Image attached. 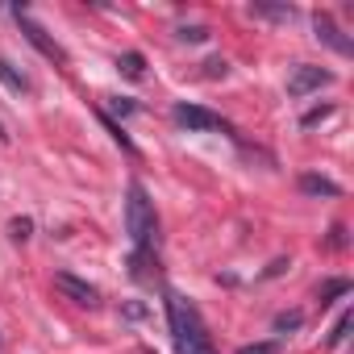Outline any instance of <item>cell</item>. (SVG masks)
<instances>
[{"label": "cell", "instance_id": "6da1fadb", "mask_svg": "<svg viewBox=\"0 0 354 354\" xmlns=\"http://www.w3.org/2000/svg\"><path fill=\"white\" fill-rule=\"evenodd\" d=\"M167 304V321H171V342H175V354H217L213 350V337L196 313L192 300H184L180 292H167L162 296Z\"/></svg>", "mask_w": 354, "mask_h": 354}, {"label": "cell", "instance_id": "7a4b0ae2", "mask_svg": "<svg viewBox=\"0 0 354 354\" xmlns=\"http://www.w3.org/2000/svg\"><path fill=\"white\" fill-rule=\"evenodd\" d=\"M125 234L133 242V254H150L158 242V217H154V201L146 196V188L133 180L129 184V201H125Z\"/></svg>", "mask_w": 354, "mask_h": 354}, {"label": "cell", "instance_id": "3957f363", "mask_svg": "<svg viewBox=\"0 0 354 354\" xmlns=\"http://www.w3.org/2000/svg\"><path fill=\"white\" fill-rule=\"evenodd\" d=\"M171 117H175V125H184V129H192V133H217V129H230L213 109H205V104H188V100L175 104Z\"/></svg>", "mask_w": 354, "mask_h": 354}, {"label": "cell", "instance_id": "277c9868", "mask_svg": "<svg viewBox=\"0 0 354 354\" xmlns=\"http://www.w3.org/2000/svg\"><path fill=\"white\" fill-rule=\"evenodd\" d=\"M325 84H333V71L313 67V63H300V67L288 75V96H308V92H321Z\"/></svg>", "mask_w": 354, "mask_h": 354}, {"label": "cell", "instance_id": "5b68a950", "mask_svg": "<svg viewBox=\"0 0 354 354\" xmlns=\"http://www.w3.org/2000/svg\"><path fill=\"white\" fill-rule=\"evenodd\" d=\"M13 17H17V26H21V34H26V38H30V42H34V46H38V50L46 55V59H55V63H67V55H63V46H59V42H50V38H46V30H42V26H38V21L30 17V13H21V9H17Z\"/></svg>", "mask_w": 354, "mask_h": 354}, {"label": "cell", "instance_id": "8992f818", "mask_svg": "<svg viewBox=\"0 0 354 354\" xmlns=\"http://www.w3.org/2000/svg\"><path fill=\"white\" fill-rule=\"evenodd\" d=\"M55 288H59L67 300H75V304H88V308H96V304H100V292H96L88 279L71 275V271H59V275H55Z\"/></svg>", "mask_w": 354, "mask_h": 354}, {"label": "cell", "instance_id": "52a82bcc", "mask_svg": "<svg viewBox=\"0 0 354 354\" xmlns=\"http://www.w3.org/2000/svg\"><path fill=\"white\" fill-rule=\"evenodd\" d=\"M313 30H317V38H321L325 46H333L337 55H354V42H350V38H342V30H337L325 13H317V17H313Z\"/></svg>", "mask_w": 354, "mask_h": 354}, {"label": "cell", "instance_id": "ba28073f", "mask_svg": "<svg viewBox=\"0 0 354 354\" xmlns=\"http://www.w3.org/2000/svg\"><path fill=\"white\" fill-rule=\"evenodd\" d=\"M300 192H308V196H342V188L333 180H325V175H300Z\"/></svg>", "mask_w": 354, "mask_h": 354}, {"label": "cell", "instance_id": "9c48e42d", "mask_svg": "<svg viewBox=\"0 0 354 354\" xmlns=\"http://www.w3.org/2000/svg\"><path fill=\"white\" fill-rule=\"evenodd\" d=\"M0 84H5L9 92H30V80H26L9 59H0Z\"/></svg>", "mask_w": 354, "mask_h": 354}, {"label": "cell", "instance_id": "30bf717a", "mask_svg": "<svg viewBox=\"0 0 354 354\" xmlns=\"http://www.w3.org/2000/svg\"><path fill=\"white\" fill-rule=\"evenodd\" d=\"M117 71H121V75H129V80H142L146 59H142L138 50H129V55H121V59H117Z\"/></svg>", "mask_w": 354, "mask_h": 354}, {"label": "cell", "instance_id": "8fae6325", "mask_svg": "<svg viewBox=\"0 0 354 354\" xmlns=\"http://www.w3.org/2000/svg\"><path fill=\"white\" fill-rule=\"evenodd\" d=\"M250 13H254V17H275V21H292V17H296L292 5H275V9H271V5H250Z\"/></svg>", "mask_w": 354, "mask_h": 354}, {"label": "cell", "instance_id": "7c38bea8", "mask_svg": "<svg viewBox=\"0 0 354 354\" xmlns=\"http://www.w3.org/2000/svg\"><path fill=\"white\" fill-rule=\"evenodd\" d=\"M346 292H350V279H329V283L321 288V308H325V304H333V300H337V296H346Z\"/></svg>", "mask_w": 354, "mask_h": 354}, {"label": "cell", "instance_id": "4fadbf2b", "mask_svg": "<svg viewBox=\"0 0 354 354\" xmlns=\"http://www.w3.org/2000/svg\"><path fill=\"white\" fill-rule=\"evenodd\" d=\"M350 325H354V317H350V313H342V317H337V325H333V333H329V346H342V342H346V333H350Z\"/></svg>", "mask_w": 354, "mask_h": 354}, {"label": "cell", "instance_id": "5bb4252c", "mask_svg": "<svg viewBox=\"0 0 354 354\" xmlns=\"http://www.w3.org/2000/svg\"><path fill=\"white\" fill-rule=\"evenodd\" d=\"M100 121H104V125H109V133H113V138H117V142H121V150H129V154H133V150H138V146H133V142H129V138H125V133H121V125H117V121H113V117H109V113H100Z\"/></svg>", "mask_w": 354, "mask_h": 354}, {"label": "cell", "instance_id": "9a60e30c", "mask_svg": "<svg viewBox=\"0 0 354 354\" xmlns=\"http://www.w3.org/2000/svg\"><path fill=\"white\" fill-rule=\"evenodd\" d=\"M30 230H34V221H30V217H17V221L9 225V234H13L17 242H26V238H30Z\"/></svg>", "mask_w": 354, "mask_h": 354}, {"label": "cell", "instance_id": "2e32d148", "mask_svg": "<svg viewBox=\"0 0 354 354\" xmlns=\"http://www.w3.org/2000/svg\"><path fill=\"white\" fill-rule=\"evenodd\" d=\"M300 321H304L300 313H279V317H275V329H279V333H283V329H300Z\"/></svg>", "mask_w": 354, "mask_h": 354}, {"label": "cell", "instance_id": "e0dca14e", "mask_svg": "<svg viewBox=\"0 0 354 354\" xmlns=\"http://www.w3.org/2000/svg\"><path fill=\"white\" fill-rule=\"evenodd\" d=\"M238 354H279V342H254V346H242Z\"/></svg>", "mask_w": 354, "mask_h": 354}, {"label": "cell", "instance_id": "ac0fdd59", "mask_svg": "<svg viewBox=\"0 0 354 354\" xmlns=\"http://www.w3.org/2000/svg\"><path fill=\"white\" fill-rule=\"evenodd\" d=\"M180 38H184V42H205V38H209V30H205V26H184V30H180Z\"/></svg>", "mask_w": 354, "mask_h": 354}, {"label": "cell", "instance_id": "d6986e66", "mask_svg": "<svg viewBox=\"0 0 354 354\" xmlns=\"http://www.w3.org/2000/svg\"><path fill=\"white\" fill-rule=\"evenodd\" d=\"M329 113H333L329 104H325V109H313V113H304V121H300V125H317V121H325Z\"/></svg>", "mask_w": 354, "mask_h": 354}, {"label": "cell", "instance_id": "ffe728a7", "mask_svg": "<svg viewBox=\"0 0 354 354\" xmlns=\"http://www.w3.org/2000/svg\"><path fill=\"white\" fill-rule=\"evenodd\" d=\"M205 67H209V75H225V71H230V63H225V59H209Z\"/></svg>", "mask_w": 354, "mask_h": 354}, {"label": "cell", "instance_id": "44dd1931", "mask_svg": "<svg viewBox=\"0 0 354 354\" xmlns=\"http://www.w3.org/2000/svg\"><path fill=\"white\" fill-rule=\"evenodd\" d=\"M133 109H138V104H133V100H113V113H121V117H129V113H133Z\"/></svg>", "mask_w": 354, "mask_h": 354}, {"label": "cell", "instance_id": "7402d4cb", "mask_svg": "<svg viewBox=\"0 0 354 354\" xmlns=\"http://www.w3.org/2000/svg\"><path fill=\"white\" fill-rule=\"evenodd\" d=\"M329 242H333V246H346V230H342V225H333V238H329Z\"/></svg>", "mask_w": 354, "mask_h": 354}]
</instances>
